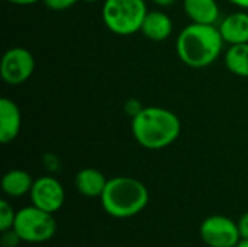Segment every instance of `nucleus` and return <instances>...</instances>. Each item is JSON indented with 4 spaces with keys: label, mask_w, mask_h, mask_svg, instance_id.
Segmentation results:
<instances>
[{
    "label": "nucleus",
    "mask_w": 248,
    "mask_h": 247,
    "mask_svg": "<svg viewBox=\"0 0 248 247\" xmlns=\"http://www.w3.org/2000/svg\"><path fill=\"white\" fill-rule=\"evenodd\" d=\"M231 4L240 7V9H244V10H248V0H228Z\"/></svg>",
    "instance_id": "obj_22"
},
{
    "label": "nucleus",
    "mask_w": 248,
    "mask_h": 247,
    "mask_svg": "<svg viewBox=\"0 0 248 247\" xmlns=\"http://www.w3.org/2000/svg\"><path fill=\"white\" fill-rule=\"evenodd\" d=\"M183 9L193 23L215 25L219 20V4L217 0H183Z\"/></svg>",
    "instance_id": "obj_13"
},
{
    "label": "nucleus",
    "mask_w": 248,
    "mask_h": 247,
    "mask_svg": "<svg viewBox=\"0 0 248 247\" xmlns=\"http://www.w3.org/2000/svg\"><path fill=\"white\" fill-rule=\"evenodd\" d=\"M0 233H1V240H0V243H1V246L3 247H16L20 242H22L20 236L16 233L15 229H9V230L0 231Z\"/></svg>",
    "instance_id": "obj_17"
},
{
    "label": "nucleus",
    "mask_w": 248,
    "mask_h": 247,
    "mask_svg": "<svg viewBox=\"0 0 248 247\" xmlns=\"http://www.w3.org/2000/svg\"><path fill=\"white\" fill-rule=\"evenodd\" d=\"M135 141L147 150H161L171 146L182 132L180 118L163 106H144L131 118Z\"/></svg>",
    "instance_id": "obj_1"
},
{
    "label": "nucleus",
    "mask_w": 248,
    "mask_h": 247,
    "mask_svg": "<svg viewBox=\"0 0 248 247\" xmlns=\"http://www.w3.org/2000/svg\"><path fill=\"white\" fill-rule=\"evenodd\" d=\"M42 1H44V4L48 9L55 10V12H60V10H67V9L73 7L80 0H42Z\"/></svg>",
    "instance_id": "obj_18"
},
{
    "label": "nucleus",
    "mask_w": 248,
    "mask_h": 247,
    "mask_svg": "<svg viewBox=\"0 0 248 247\" xmlns=\"http://www.w3.org/2000/svg\"><path fill=\"white\" fill-rule=\"evenodd\" d=\"M237 224H238V231H240L241 240H248V213L240 217Z\"/></svg>",
    "instance_id": "obj_20"
},
{
    "label": "nucleus",
    "mask_w": 248,
    "mask_h": 247,
    "mask_svg": "<svg viewBox=\"0 0 248 247\" xmlns=\"http://www.w3.org/2000/svg\"><path fill=\"white\" fill-rule=\"evenodd\" d=\"M224 41L230 45L248 42V13L235 12L225 16L218 25Z\"/></svg>",
    "instance_id": "obj_11"
},
{
    "label": "nucleus",
    "mask_w": 248,
    "mask_h": 247,
    "mask_svg": "<svg viewBox=\"0 0 248 247\" xmlns=\"http://www.w3.org/2000/svg\"><path fill=\"white\" fill-rule=\"evenodd\" d=\"M7 1L12 4H16V6H31V4L42 1V0H7Z\"/></svg>",
    "instance_id": "obj_21"
},
{
    "label": "nucleus",
    "mask_w": 248,
    "mask_h": 247,
    "mask_svg": "<svg viewBox=\"0 0 248 247\" xmlns=\"http://www.w3.org/2000/svg\"><path fill=\"white\" fill-rule=\"evenodd\" d=\"M147 186L131 176H116L108 179L100 197L103 210L115 218H129L140 214L148 204Z\"/></svg>",
    "instance_id": "obj_3"
},
{
    "label": "nucleus",
    "mask_w": 248,
    "mask_h": 247,
    "mask_svg": "<svg viewBox=\"0 0 248 247\" xmlns=\"http://www.w3.org/2000/svg\"><path fill=\"white\" fill-rule=\"evenodd\" d=\"M22 128V112L17 103L9 98L0 99V143H13Z\"/></svg>",
    "instance_id": "obj_9"
},
{
    "label": "nucleus",
    "mask_w": 248,
    "mask_h": 247,
    "mask_svg": "<svg viewBox=\"0 0 248 247\" xmlns=\"http://www.w3.org/2000/svg\"><path fill=\"white\" fill-rule=\"evenodd\" d=\"M140 32L150 41H166L173 33V20L161 10H148Z\"/></svg>",
    "instance_id": "obj_10"
},
{
    "label": "nucleus",
    "mask_w": 248,
    "mask_h": 247,
    "mask_svg": "<svg viewBox=\"0 0 248 247\" xmlns=\"http://www.w3.org/2000/svg\"><path fill=\"white\" fill-rule=\"evenodd\" d=\"M201 237L209 247H235L240 240L238 224L225 215H211L201 226Z\"/></svg>",
    "instance_id": "obj_7"
},
{
    "label": "nucleus",
    "mask_w": 248,
    "mask_h": 247,
    "mask_svg": "<svg viewBox=\"0 0 248 247\" xmlns=\"http://www.w3.org/2000/svg\"><path fill=\"white\" fill-rule=\"evenodd\" d=\"M235 247H248V240H240V243Z\"/></svg>",
    "instance_id": "obj_24"
},
{
    "label": "nucleus",
    "mask_w": 248,
    "mask_h": 247,
    "mask_svg": "<svg viewBox=\"0 0 248 247\" xmlns=\"http://www.w3.org/2000/svg\"><path fill=\"white\" fill-rule=\"evenodd\" d=\"M13 229L26 243H44L51 240L57 233L54 214L46 213L35 205L25 207L16 213Z\"/></svg>",
    "instance_id": "obj_5"
},
{
    "label": "nucleus",
    "mask_w": 248,
    "mask_h": 247,
    "mask_svg": "<svg viewBox=\"0 0 248 247\" xmlns=\"http://www.w3.org/2000/svg\"><path fill=\"white\" fill-rule=\"evenodd\" d=\"M174 1L176 0H153V3H155L160 7H169V6L174 4Z\"/></svg>",
    "instance_id": "obj_23"
},
{
    "label": "nucleus",
    "mask_w": 248,
    "mask_h": 247,
    "mask_svg": "<svg viewBox=\"0 0 248 247\" xmlns=\"http://www.w3.org/2000/svg\"><path fill=\"white\" fill-rule=\"evenodd\" d=\"M225 67L238 77H248V42L230 45L224 55Z\"/></svg>",
    "instance_id": "obj_15"
},
{
    "label": "nucleus",
    "mask_w": 248,
    "mask_h": 247,
    "mask_svg": "<svg viewBox=\"0 0 248 247\" xmlns=\"http://www.w3.org/2000/svg\"><path fill=\"white\" fill-rule=\"evenodd\" d=\"M108 179L106 176L93 167H84L77 172L74 185L78 194L87 198H100L105 188H106Z\"/></svg>",
    "instance_id": "obj_12"
},
{
    "label": "nucleus",
    "mask_w": 248,
    "mask_h": 247,
    "mask_svg": "<svg viewBox=\"0 0 248 247\" xmlns=\"http://www.w3.org/2000/svg\"><path fill=\"white\" fill-rule=\"evenodd\" d=\"M32 176L22 169H12L1 178V189L9 198H20L28 195L33 185Z\"/></svg>",
    "instance_id": "obj_14"
},
{
    "label": "nucleus",
    "mask_w": 248,
    "mask_h": 247,
    "mask_svg": "<svg viewBox=\"0 0 248 247\" xmlns=\"http://www.w3.org/2000/svg\"><path fill=\"white\" fill-rule=\"evenodd\" d=\"M224 44L225 41L217 25L192 22L177 35L176 52L180 61L187 67L203 68L219 58Z\"/></svg>",
    "instance_id": "obj_2"
},
{
    "label": "nucleus",
    "mask_w": 248,
    "mask_h": 247,
    "mask_svg": "<svg viewBox=\"0 0 248 247\" xmlns=\"http://www.w3.org/2000/svg\"><path fill=\"white\" fill-rule=\"evenodd\" d=\"M142 108H144V106H142L141 102L137 100V99H128V100L125 102V112H126L131 118H134L137 114H140V111H141Z\"/></svg>",
    "instance_id": "obj_19"
},
{
    "label": "nucleus",
    "mask_w": 248,
    "mask_h": 247,
    "mask_svg": "<svg viewBox=\"0 0 248 247\" xmlns=\"http://www.w3.org/2000/svg\"><path fill=\"white\" fill-rule=\"evenodd\" d=\"M29 198L32 205L54 214L61 210L65 199V191L61 182L54 176H41L33 181Z\"/></svg>",
    "instance_id": "obj_8"
},
{
    "label": "nucleus",
    "mask_w": 248,
    "mask_h": 247,
    "mask_svg": "<svg viewBox=\"0 0 248 247\" xmlns=\"http://www.w3.org/2000/svg\"><path fill=\"white\" fill-rule=\"evenodd\" d=\"M80 1H83V3H96L99 0H80Z\"/></svg>",
    "instance_id": "obj_25"
},
{
    "label": "nucleus",
    "mask_w": 248,
    "mask_h": 247,
    "mask_svg": "<svg viewBox=\"0 0 248 247\" xmlns=\"http://www.w3.org/2000/svg\"><path fill=\"white\" fill-rule=\"evenodd\" d=\"M16 213L10 202L7 199L0 201V231H6L9 229H13L15 220H16Z\"/></svg>",
    "instance_id": "obj_16"
},
{
    "label": "nucleus",
    "mask_w": 248,
    "mask_h": 247,
    "mask_svg": "<svg viewBox=\"0 0 248 247\" xmlns=\"http://www.w3.org/2000/svg\"><path fill=\"white\" fill-rule=\"evenodd\" d=\"M35 71V57L23 47L9 48L0 61V76L9 86H20Z\"/></svg>",
    "instance_id": "obj_6"
},
{
    "label": "nucleus",
    "mask_w": 248,
    "mask_h": 247,
    "mask_svg": "<svg viewBox=\"0 0 248 247\" xmlns=\"http://www.w3.org/2000/svg\"><path fill=\"white\" fill-rule=\"evenodd\" d=\"M147 12L145 0H105L102 19L110 32L128 36L141 31Z\"/></svg>",
    "instance_id": "obj_4"
}]
</instances>
